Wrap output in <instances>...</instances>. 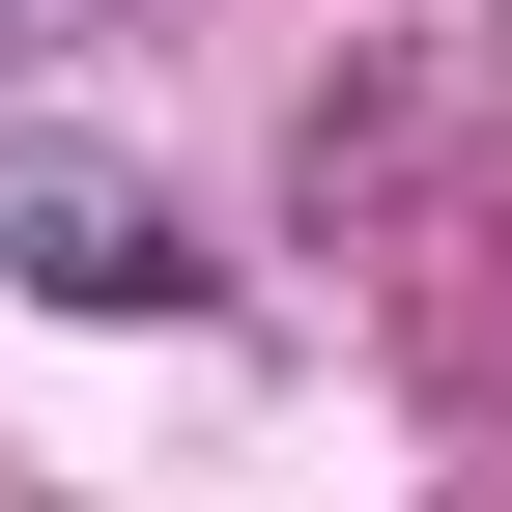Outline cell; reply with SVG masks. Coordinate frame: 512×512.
Wrapping results in <instances>:
<instances>
[{
    "label": "cell",
    "mask_w": 512,
    "mask_h": 512,
    "mask_svg": "<svg viewBox=\"0 0 512 512\" xmlns=\"http://www.w3.org/2000/svg\"><path fill=\"white\" fill-rule=\"evenodd\" d=\"M0 285L29 313H228V256H200V200H171L143 143H86V114H0Z\"/></svg>",
    "instance_id": "obj_1"
},
{
    "label": "cell",
    "mask_w": 512,
    "mask_h": 512,
    "mask_svg": "<svg viewBox=\"0 0 512 512\" xmlns=\"http://www.w3.org/2000/svg\"><path fill=\"white\" fill-rule=\"evenodd\" d=\"M57 29H114V0H0V57H57Z\"/></svg>",
    "instance_id": "obj_2"
}]
</instances>
